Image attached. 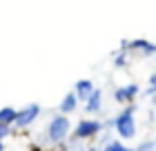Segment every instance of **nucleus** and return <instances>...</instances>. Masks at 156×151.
<instances>
[{"instance_id":"7ed1b4c3","label":"nucleus","mask_w":156,"mask_h":151,"mask_svg":"<svg viewBox=\"0 0 156 151\" xmlns=\"http://www.w3.org/2000/svg\"><path fill=\"white\" fill-rule=\"evenodd\" d=\"M38 116H40V105L38 102H29V105H25L20 111H16V118H13L11 127L25 129V127L34 125V120H38Z\"/></svg>"},{"instance_id":"20e7f679","label":"nucleus","mask_w":156,"mask_h":151,"mask_svg":"<svg viewBox=\"0 0 156 151\" xmlns=\"http://www.w3.org/2000/svg\"><path fill=\"white\" fill-rule=\"evenodd\" d=\"M103 129V122L101 120H80L74 129V138L78 140H87V138H94V136L101 133Z\"/></svg>"},{"instance_id":"f257e3e1","label":"nucleus","mask_w":156,"mask_h":151,"mask_svg":"<svg viewBox=\"0 0 156 151\" xmlns=\"http://www.w3.org/2000/svg\"><path fill=\"white\" fill-rule=\"evenodd\" d=\"M134 111H136V105H127L118 116L112 120V127L116 129V133L123 140H132L136 136V120H134Z\"/></svg>"},{"instance_id":"6e6552de","label":"nucleus","mask_w":156,"mask_h":151,"mask_svg":"<svg viewBox=\"0 0 156 151\" xmlns=\"http://www.w3.org/2000/svg\"><path fill=\"white\" fill-rule=\"evenodd\" d=\"M85 109H87L89 113H96V111H101V102H103V91L101 89H94L87 96V100H85Z\"/></svg>"},{"instance_id":"f03ea898","label":"nucleus","mask_w":156,"mask_h":151,"mask_svg":"<svg viewBox=\"0 0 156 151\" xmlns=\"http://www.w3.org/2000/svg\"><path fill=\"white\" fill-rule=\"evenodd\" d=\"M69 129H72L69 118L65 116V113H58V116H54L51 120H49L45 138H47L49 145H62V142L67 140V136H69Z\"/></svg>"},{"instance_id":"9b49d317","label":"nucleus","mask_w":156,"mask_h":151,"mask_svg":"<svg viewBox=\"0 0 156 151\" xmlns=\"http://www.w3.org/2000/svg\"><path fill=\"white\" fill-rule=\"evenodd\" d=\"M80 142H83V140H78V138H72L69 142H62V147H65V151H85Z\"/></svg>"},{"instance_id":"6ab92c4d","label":"nucleus","mask_w":156,"mask_h":151,"mask_svg":"<svg viewBox=\"0 0 156 151\" xmlns=\"http://www.w3.org/2000/svg\"><path fill=\"white\" fill-rule=\"evenodd\" d=\"M152 105H154V107H156V96H154V100H152Z\"/></svg>"},{"instance_id":"4468645a","label":"nucleus","mask_w":156,"mask_h":151,"mask_svg":"<svg viewBox=\"0 0 156 151\" xmlns=\"http://www.w3.org/2000/svg\"><path fill=\"white\" fill-rule=\"evenodd\" d=\"M147 96H156V71L150 76V82H147Z\"/></svg>"},{"instance_id":"1a4fd4ad","label":"nucleus","mask_w":156,"mask_h":151,"mask_svg":"<svg viewBox=\"0 0 156 151\" xmlns=\"http://www.w3.org/2000/svg\"><path fill=\"white\" fill-rule=\"evenodd\" d=\"M76 107H78V98L74 96V91H69L65 98H62V102H60V113H72V111H76Z\"/></svg>"},{"instance_id":"ddd939ff","label":"nucleus","mask_w":156,"mask_h":151,"mask_svg":"<svg viewBox=\"0 0 156 151\" xmlns=\"http://www.w3.org/2000/svg\"><path fill=\"white\" fill-rule=\"evenodd\" d=\"M127 64V49H120V53L114 58V67H118V69H123Z\"/></svg>"},{"instance_id":"9d476101","label":"nucleus","mask_w":156,"mask_h":151,"mask_svg":"<svg viewBox=\"0 0 156 151\" xmlns=\"http://www.w3.org/2000/svg\"><path fill=\"white\" fill-rule=\"evenodd\" d=\"M16 111L18 109H13V107H2V109H0V122H2V125H13Z\"/></svg>"},{"instance_id":"dca6fc26","label":"nucleus","mask_w":156,"mask_h":151,"mask_svg":"<svg viewBox=\"0 0 156 151\" xmlns=\"http://www.w3.org/2000/svg\"><path fill=\"white\" fill-rule=\"evenodd\" d=\"M9 136H11V125H2V122H0V140L9 138Z\"/></svg>"},{"instance_id":"0eeeda50","label":"nucleus","mask_w":156,"mask_h":151,"mask_svg":"<svg viewBox=\"0 0 156 151\" xmlns=\"http://www.w3.org/2000/svg\"><path fill=\"white\" fill-rule=\"evenodd\" d=\"M94 91V82L91 80H78L76 84H74V96L78 98V100H87V96Z\"/></svg>"},{"instance_id":"f3484780","label":"nucleus","mask_w":156,"mask_h":151,"mask_svg":"<svg viewBox=\"0 0 156 151\" xmlns=\"http://www.w3.org/2000/svg\"><path fill=\"white\" fill-rule=\"evenodd\" d=\"M0 151H5V145H2V140H0Z\"/></svg>"},{"instance_id":"423d86ee","label":"nucleus","mask_w":156,"mask_h":151,"mask_svg":"<svg viewBox=\"0 0 156 151\" xmlns=\"http://www.w3.org/2000/svg\"><path fill=\"white\" fill-rule=\"evenodd\" d=\"M123 47H129L132 51H140V53H145V56H152V53H156V45L154 42H150V40H145V38H136V40H123ZM127 49V51H129Z\"/></svg>"},{"instance_id":"39448f33","label":"nucleus","mask_w":156,"mask_h":151,"mask_svg":"<svg viewBox=\"0 0 156 151\" xmlns=\"http://www.w3.org/2000/svg\"><path fill=\"white\" fill-rule=\"evenodd\" d=\"M138 96V84H125V87L114 89V100L118 105H129Z\"/></svg>"},{"instance_id":"2eb2a0df","label":"nucleus","mask_w":156,"mask_h":151,"mask_svg":"<svg viewBox=\"0 0 156 151\" xmlns=\"http://www.w3.org/2000/svg\"><path fill=\"white\" fill-rule=\"evenodd\" d=\"M136 151H156V140H147L143 145H138Z\"/></svg>"},{"instance_id":"f8f14e48","label":"nucleus","mask_w":156,"mask_h":151,"mask_svg":"<svg viewBox=\"0 0 156 151\" xmlns=\"http://www.w3.org/2000/svg\"><path fill=\"white\" fill-rule=\"evenodd\" d=\"M103 151H125V145L120 140H109V142H105Z\"/></svg>"},{"instance_id":"a211bd4d","label":"nucleus","mask_w":156,"mask_h":151,"mask_svg":"<svg viewBox=\"0 0 156 151\" xmlns=\"http://www.w3.org/2000/svg\"><path fill=\"white\" fill-rule=\"evenodd\" d=\"M85 151H98V149H96V147H91V149H85Z\"/></svg>"},{"instance_id":"aec40b11","label":"nucleus","mask_w":156,"mask_h":151,"mask_svg":"<svg viewBox=\"0 0 156 151\" xmlns=\"http://www.w3.org/2000/svg\"><path fill=\"white\" fill-rule=\"evenodd\" d=\"M125 151H136V149H127V147H125Z\"/></svg>"}]
</instances>
